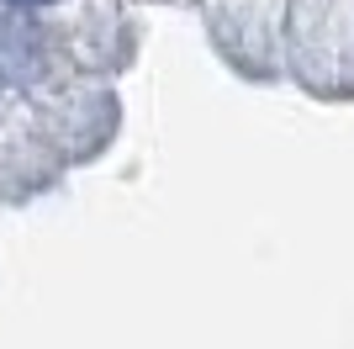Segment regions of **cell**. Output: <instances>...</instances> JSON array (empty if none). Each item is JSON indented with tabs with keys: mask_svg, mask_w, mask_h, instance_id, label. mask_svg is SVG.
<instances>
[{
	"mask_svg": "<svg viewBox=\"0 0 354 349\" xmlns=\"http://www.w3.org/2000/svg\"><path fill=\"white\" fill-rule=\"evenodd\" d=\"M11 6H21V11H37V6H53V0H11Z\"/></svg>",
	"mask_w": 354,
	"mask_h": 349,
	"instance_id": "6da1fadb",
	"label": "cell"
}]
</instances>
